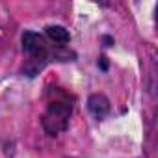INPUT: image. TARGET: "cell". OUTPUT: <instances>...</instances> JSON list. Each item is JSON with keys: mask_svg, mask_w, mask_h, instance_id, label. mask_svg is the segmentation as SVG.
I'll return each instance as SVG.
<instances>
[{"mask_svg": "<svg viewBox=\"0 0 158 158\" xmlns=\"http://www.w3.org/2000/svg\"><path fill=\"white\" fill-rule=\"evenodd\" d=\"M110 101H108V97L106 95H102V93H93V95H89V99H88V110L97 117V119H102L104 115H108L110 114Z\"/></svg>", "mask_w": 158, "mask_h": 158, "instance_id": "obj_3", "label": "cell"}, {"mask_svg": "<svg viewBox=\"0 0 158 158\" xmlns=\"http://www.w3.org/2000/svg\"><path fill=\"white\" fill-rule=\"evenodd\" d=\"M71 114H73V104H71L69 97L65 93H58L54 97V101L48 102L47 112L41 117V125H43L45 132L50 136L61 134L69 127Z\"/></svg>", "mask_w": 158, "mask_h": 158, "instance_id": "obj_1", "label": "cell"}, {"mask_svg": "<svg viewBox=\"0 0 158 158\" xmlns=\"http://www.w3.org/2000/svg\"><path fill=\"white\" fill-rule=\"evenodd\" d=\"M23 48H24V52L30 56L32 61H37V60H39V61H45V60L48 58V54H50L47 39H45L41 34L30 32V30L23 34Z\"/></svg>", "mask_w": 158, "mask_h": 158, "instance_id": "obj_2", "label": "cell"}, {"mask_svg": "<svg viewBox=\"0 0 158 158\" xmlns=\"http://www.w3.org/2000/svg\"><path fill=\"white\" fill-rule=\"evenodd\" d=\"M45 34H47V37H48L52 43H56V47H65V45L71 41L69 30H67L65 26H61V24H48V26L45 28Z\"/></svg>", "mask_w": 158, "mask_h": 158, "instance_id": "obj_4", "label": "cell"}]
</instances>
